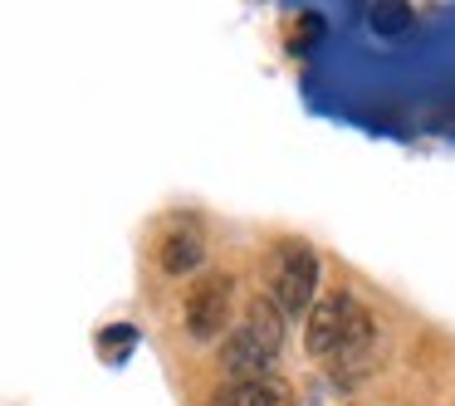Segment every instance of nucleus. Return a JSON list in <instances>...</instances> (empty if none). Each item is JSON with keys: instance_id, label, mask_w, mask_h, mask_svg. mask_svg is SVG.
Listing matches in <instances>:
<instances>
[{"instance_id": "f257e3e1", "label": "nucleus", "mask_w": 455, "mask_h": 406, "mask_svg": "<svg viewBox=\"0 0 455 406\" xmlns=\"http://www.w3.org/2000/svg\"><path fill=\"white\" fill-rule=\"evenodd\" d=\"M372 343H377V318L347 289H333V294H323L314 304L308 328H304V347L333 377H343V382L363 377L367 362H372Z\"/></svg>"}, {"instance_id": "f03ea898", "label": "nucleus", "mask_w": 455, "mask_h": 406, "mask_svg": "<svg viewBox=\"0 0 455 406\" xmlns=\"http://www.w3.org/2000/svg\"><path fill=\"white\" fill-rule=\"evenodd\" d=\"M279 347H284V314L259 294L230 323V333L220 338V372L230 377V386L235 382H269V367L279 362Z\"/></svg>"}, {"instance_id": "7ed1b4c3", "label": "nucleus", "mask_w": 455, "mask_h": 406, "mask_svg": "<svg viewBox=\"0 0 455 406\" xmlns=\"http://www.w3.org/2000/svg\"><path fill=\"white\" fill-rule=\"evenodd\" d=\"M265 279H269L265 299L284 318L314 314V304H318V255L304 245V240H275Z\"/></svg>"}, {"instance_id": "20e7f679", "label": "nucleus", "mask_w": 455, "mask_h": 406, "mask_svg": "<svg viewBox=\"0 0 455 406\" xmlns=\"http://www.w3.org/2000/svg\"><path fill=\"white\" fill-rule=\"evenodd\" d=\"M230 299H235V279L230 275H201L187 289V333L196 343L220 338V328L230 333Z\"/></svg>"}, {"instance_id": "39448f33", "label": "nucleus", "mask_w": 455, "mask_h": 406, "mask_svg": "<svg viewBox=\"0 0 455 406\" xmlns=\"http://www.w3.org/2000/svg\"><path fill=\"white\" fill-rule=\"evenodd\" d=\"M162 269H167L172 279L191 275V269L206 259V235H201L196 220H172L167 230H162V250H157Z\"/></svg>"}, {"instance_id": "423d86ee", "label": "nucleus", "mask_w": 455, "mask_h": 406, "mask_svg": "<svg viewBox=\"0 0 455 406\" xmlns=\"http://www.w3.org/2000/svg\"><path fill=\"white\" fill-rule=\"evenodd\" d=\"M220 406H294V396L279 382H235L220 392Z\"/></svg>"}, {"instance_id": "0eeeda50", "label": "nucleus", "mask_w": 455, "mask_h": 406, "mask_svg": "<svg viewBox=\"0 0 455 406\" xmlns=\"http://www.w3.org/2000/svg\"><path fill=\"white\" fill-rule=\"evenodd\" d=\"M132 347H138V328L132 323H113V328H103L99 333V353H103V362H128L132 357Z\"/></svg>"}, {"instance_id": "6e6552de", "label": "nucleus", "mask_w": 455, "mask_h": 406, "mask_svg": "<svg viewBox=\"0 0 455 406\" xmlns=\"http://www.w3.org/2000/svg\"><path fill=\"white\" fill-rule=\"evenodd\" d=\"M367 25H372L377 35H402V30H411V5H396V0L372 5V11H367Z\"/></svg>"}]
</instances>
